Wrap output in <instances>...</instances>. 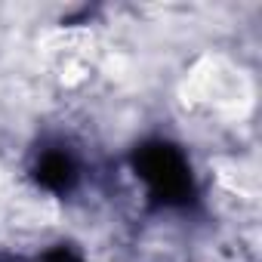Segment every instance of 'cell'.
I'll list each match as a JSON object with an SVG mask.
<instances>
[{
	"mask_svg": "<svg viewBox=\"0 0 262 262\" xmlns=\"http://www.w3.org/2000/svg\"><path fill=\"white\" fill-rule=\"evenodd\" d=\"M136 176L148 185L151 198L164 207H185L194 201V182L185 158L170 142H145L133 155Z\"/></svg>",
	"mask_w": 262,
	"mask_h": 262,
	"instance_id": "cell-1",
	"label": "cell"
},
{
	"mask_svg": "<svg viewBox=\"0 0 262 262\" xmlns=\"http://www.w3.org/2000/svg\"><path fill=\"white\" fill-rule=\"evenodd\" d=\"M34 179L47 188V191H56V194H65L74 188L77 182V167L74 161L65 155V151H47L37 167H34Z\"/></svg>",
	"mask_w": 262,
	"mask_h": 262,
	"instance_id": "cell-2",
	"label": "cell"
},
{
	"mask_svg": "<svg viewBox=\"0 0 262 262\" xmlns=\"http://www.w3.org/2000/svg\"><path fill=\"white\" fill-rule=\"evenodd\" d=\"M43 262H80V256H77L71 247H56L53 253H47Z\"/></svg>",
	"mask_w": 262,
	"mask_h": 262,
	"instance_id": "cell-3",
	"label": "cell"
}]
</instances>
